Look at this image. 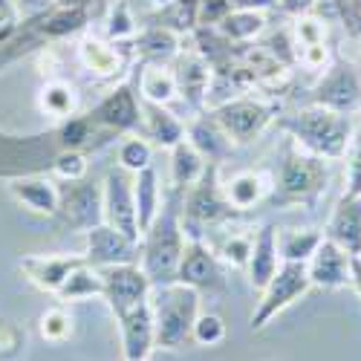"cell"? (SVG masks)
I'll return each instance as SVG.
<instances>
[{"instance_id":"cell-26","label":"cell","mask_w":361,"mask_h":361,"mask_svg":"<svg viewBox=\"0 0 361 361\" xmlns=\"http://www.w3.org/2000/svg\"><path fill=\"white\" fill-rule=\"evenodd\" d=\"M145 128V139H150L157 147H173L185 139V125L165 107V104H154V102H142V122Z\"/></svg>"},{"instance_id":"cell-36","label":"cell","mask_w":361,"mask_h":361,"mask_svg":"<svg viewBox=\"0 0 361 361\" xmlns=\"http://www.w3.org/2000/svg\"><path fill=\"white\" fill-rule=\"evenodd\" d=\"M96 136V122L90 118L87 113L84 116H70L61 122V128H58V145H61V150H81L84 145H90Z\"/></svg>"},{"instance_id":"cell-42","label":"cell","mask_w":361,"mask_h":361,"mask_svg":"<svg viewBox=\"0 0 361 361\" xmlns=\"http://www.w3.org/2000/svg\"><path fill=\"white\" fill-rule=\"evenodd\" d=\"M90 171V162L81 150H61L55 159H52V173L58 179H64V183H78L84 179Z\"/></svg>"},{"instance_id":"cell-47","label":"cell","mask_w":361,"mask_h":361,"mask_svg":"<svg viewBox=\"0 0 361 361\" xmlns=\"http://www.w3.org/2000/svg\"><path fill=\"white\" fill-rule=\"evenodd\" d=\"M20 9H18V0H0V41H6L12 32H15V26L20 20Z\"/></svg>"},{"instance_id":"cell-41","label":"cell","mask_w":361,"mask_h":361,"mask_svg":"<svg viewBox=\"0 0 361 361\" xmlns=\"http://www.w3.org/2000/svg\"><path fill=\"white\" fill-rule=\"evenodd\" d=\"M289 32H292V41H295V52L300 47H310V44H326V23L315 15H310V12L295 18Z\"/></svg>"},{"instance_id":"cell-46","label":"cell","mask_w":361,"mask_h":361,"mask_svg":"<svg viewBox=\"0 0 361 361\" xmlns=\"http://www.w3.org/2000/svg\"><path fill=\"white\" fill-rule=\"evenodd\" d=\"M234 9L231 0H200L197 4V26H217Z\"/></svg>"},{"instance_id":"cell-23","label":"cell","mask_w":361,"mask_h":361,"mask_svg":"<svg viewBox=\"0 0 361 361\" xmlns=\"http://www.w3.org/2000/svg\"><path fill=\"white\" fill-rule=\"evenodd\" d=\"M347 255H361V194H344L324 231Z\"/></svg>"},{"instance_id":"cell-50","label":"cell","mask_w":361,"mask_h":361,"mask_svg":"<svg viewBox=\"0 0 361 361\" xmlns=\"http://www.w3.org/2000/svg\"><path fill=\"white\" fill-rule=\"evenodd\" d=\"M350 286L361 295V255H350Z\"/></svg>"},{"instance_id":"cell-16","label":"cell","mask_w":361,"mask_h":361,"mask_svg":"<svg viewBox=\"0 0 361 361\" xmlns=\"http://www.w3.org/2000/svg\"><path fill=\"white\" fill-rule=\"evenodd\" d=\"M173 78H176V96L194 113H202L208 84H212V64L197 49H179V55L173 58Z\"/></svg>"},{"instance_id":"cell-27","label":"cell","mask_w":361,"mask_h":361,"mask_svg":"<svg viewBox=\"0 0 361 361\" xmlns=\"http://www.w3.org/2000/svg\"><path fill=\"white\" fill-rule=\"evenodd\" d=\"M133 200H136V220H139V234L150 228L162 208V191H159V173L154 165L142 168L133 173Z\"/></svg>"},{"instance_id":"cell-34","label":"cell","mask_w":361,"mask_h":361,"mask_svg":"<svg viewBox=\"0 0 361 361\" xmlns=\"http://www.w3.org/2000/svg\"><path fill=\"white\" fill-rule=\"evenodd\" d=\"M102 295H104L102 272L90 263H81L78 269H73L70 278L64 281V286L55 292V298L61 300V304H70V300H87V298H102Z\"/></svg>"},{"instance_id":"cell-31","label":"cell","mask_w":361,"mask_h":361,"mask_svg":"<svg viewBox=\"0 0 361 361\" xmlns=\"http://www.w3.org/2000/svg\"><path fill=\"white\" fill-rule=\"evenodd\" d=\"M266 23L263 9H231L214 29L231 44H255V38L266 32Z\"/></svg>"},{"instance_id":"cell-13","label":"cell","mask_w":361,"mask_h":361,"mask_svg":"<svg viewBox=\"0 0 361 361\" xmlns=\"http://www.w3.org/2000/svg\"><path fill=\"white\" fill-rule=\"evenodd\" d=\"M58 220L64 228L87 231L99 223H104V205H102V188L93 183H70L67 191H61V205H58Z\"/></svg>"},{"instance_id":"cell-24","label":"cell","mask_w":361,"mask_h":361,"mask_svg":"<svg viewBox=\"0 0 361 361\" xmlns=\"http://www.w3.org/2000/svg\"><path fill=\"white\" fill-rule=\"evenodd\" d=\"M272 185H275L272 176L263 171H237V173H231V179H220L223 197L240 214L252 212L266 197H272Z\"/></svg>"},{"instance_id":"cell-22","label":"cell","mask_w":361,"mask_h":361,"mask_svg":"<svg viewBox=\"0 0 361 361\" xmlns=\"http://www.w3.org/2000/svg\"><path fill=\"white\" fill-rule=\"evenodd\" d=\"M185 139L200 150L205 162H214V165H223L234 150V142L228 139V133L217 125V118L208 110L197 113L185 125Z\"/></svg>"},{"instance_id":"cell-1","label":"cell","mask_w":361,"mask_h":361,"mask_svg":"<svg viewBox=\"0 0 361 361\" xmlns=\"http://www.w3.org/2000/svg\"><path fill=\"white\" fill-rule=\"evenodd\" d=\"M139 266L147 275L150 286H162L176 281V269L183 260L188 237L183 231V191H173L162 200V208L157 220L150 223V228L139 240Z\"/></svg>"},{"instance_id":"cell-51","label":"cell","mask_w":361,"mask_h":361,"mask_svg":"<svg viewBox=\"0 0 361 361\" xmlns=\"http://www.w3.org/2000/svg\"><path fill=\"white\" fill-rule=\"evenodd\" d=\"M55 6H78V9H90V0H55Z\"/></svg>"},{"instance_id":"cell-21","label":"cell","mask_w":361,"mask_h":361,"mask_svg":"<svg viewBox=\"0 0 361 361\" xmlns=\"http://www.w3.org/2000/svg\"><path fill=\"white\" fill-rule=\"evenodd\" d=\"M183 44V35L173 32L171 26L162 23H147L130 41V52L139 58L142 64H171L179 55V47Z\"/></svg>"},{"instance_id":"cell-30","label":"cell","mask_w":361,"mask_h":361,"mask_svg":"<svg viewBox=\"0 0 361 361\" xmlns=\"http://www.w3.org/2000/svg\"><path fill=\"white\" fill-rule=\"evenodd\" d=\"M205 159H202V154L200 150L188 142V139H183L179 145H173L171 147V188L173 191H188L197 179L202 176V171H205Z\"/></svg>"},{"instance_id":"cell-49","label":"cell","mask_w":361,"mask_h":361,"mask_svg":"<svg viewBox=\"0 0 361 361\" xmlns=\"http://www.w3.org/2000/svg\"><path fill=\"white\" fill-rule=\"evenodd\" d=\"M347 191L344 194H361V147H358V154L353 157L350 162V173H347Z\"/></svg>"},{"instance_id":"cell-7","label":"cell","mask_w":361,"mask_h":361,"mask_svg":"<svg viewBox=\"0 0 361 361\" xmlns=\"http://www.w3.org/2000/svg\"><path fill=\"white\" fill-rule=\"evenodd\" d=\"M310 289H312V283H310V275H307V263L283 260L281 269L275 272V278L269 281L266 289L260 292V300H257V307L249 318L252 329L260 333L266 324H272L283 310H289L295 300H300Z\"/></svg>"},{"instance_id":"cell-5","label":"cell","mask_w":361,"mask_h":361,"mask_svg":"<svg viewBox=\"0 0 361 361\" xmlns=\"http://www.w3.org/2000/svg\"><path fill=\"white\" fill-rule=\"evenodd\" d=\"M326 159L298 147L292 139L286 145V154L281 162L278 176L272 179V197L281 205H312L326 188Z\"/></svg>"},{"instance_id":"cell-15","label":"cell","mask_w":361,"mask_h":361,"mask_svg":"<svg viewBox=\"0 0 361 361\" xmlns=\"http://www.w3.org/2000/svg\"><path fill=\"white\" fill-rule=\"evenodd\" d=\"M78 64L99 81H110V78H122L128 70V58L130 44H110L107 38H96V35H84L75 47Z\"/></svg>"},{"instance_id":"cell-32","label":"cell","mask_w":361,"mask_h":361,"mask_svg":"<svg viewBox=\"0 0 361 361\" xmlns=\"http://www.w3.org/2000/svg\"><path fill=\"white\" fill-rule=\"evenodd\" d=\"M139 96H142V102H154V104L168 107L176 99L173 67H168V64H142V70H139Z\"/></svg>"},{"instance_id":"cell-33","label":"cell","mask_w":361,"mask_h":361,"mask_svg":"<svg viewBox=\"0 0 361 361\" xmlns=\"http://www.w3.org/2000/svg\"><path fill=\"white\" fill-rule=\"evenodd\" d=\"M324 234L315 228H278V255L289 263H307L321 246Z\"/></svg>"},{"instance_id":"cell-18","label":"cell","mask_w":361,"mask_h":361,"mask_svg":"<svg viewBox=\"0 0 361 361\" xmlns=\"http://www.w3.org/2000/svg\"><path fill=\"white\" fill-rule=\"evenodd\" d=\"M81 263H87L84 255H26V257H20L18 269L32 286L55 295L64 286L73 269H78Z\"/></svg>"},{"instance_id":"cell-4","label":"cell","mask_w":361,"mask_h":361,"mask_svg":"<svg viewBox=\"0 0 361 361\" xmlns=\"http://www.w3.org/2000/svg\"><path fill=\"white\" fill-rule=\"evenodd\" d=\"M240 217L220 188V165L208 162L202 176L183 194V231L188 240H205L208 228H220Z\"/></svg>"},{"instance_id":"cell-25","label":"cell","mask_w":361,"mask_h":361,"mask_svg":"<svg viewBox=\"0 0 361 361\" xmlns=\"http://www.w3.org/2000/svg\"><path fill=\"white\" fill-rule=\"evenodd\" d=\"M6 188L23 208H29V212L44 214V217L58 214L61 191H58V185L52 183V179H47V176H20V179H12Z\"/></svg>"},{"instance_id":"cell-44","label":"cell","mask_w":361,"mask_h":361,"mask_svg":"<svg viewBox=\"0 0 361 361\" xmlns=\"http://www.w3.org/2000/svg\"><path fill=\"white\" fill-rule=\"evenodd\" d=\"M260 47H263L269 55H272L281 67H286V70H292V67L298 64V58H295V41H292L289 29H278V32L266 35V38L260 41Z\"/></svg>"},{"instance_id":"cell-37","label":"cell","mask_w":361,"mask_h":361,"mask_svg":"<svg viewBox=\"0 0 361 361\" xmlns=\"http://www.w3.org/2000/svg\"><path fill=\"white\" fill-rule=\"evenodd\" d=\"M136 32H139V23H136L130 6L128 4H113L110 12H107V20H104V38L110 44H130Z\"/></svg>"},{"instance_id":"cell-2","label":"cell","mask_w":361,"mask_h":361,"mask_svg":"<svg viewBox=\"0 0 361 361\" xmlns=\"http://www.w3.org/2000/svg\"><path fill=\"white\" fill-rule=\"evenodd\" d=\"M281 130L289 133V139L310 150L321 159H344L350 142H353V122L347 113H336L321 104L300 107L292 116H278Z\"/></svg>"},{"instance_id":"cell-6","label":"cell","mask_w":361,"mask_h":361,"mask_svg":"<svg viewBox=\"0 0 361 361\" xmlns=\"http://www.w3.org/2000/svg\"><path fill=\"white\" fill-rule=\"evenodd\" d=\"M208 113L217 118V125L228 133V139L234 145H252L255 139H260L278 122L281 104L260 102V99H252V96H237L226 104L212 107Z\"/></svg>"},{"instance_id":"cell-28","label":"cell","mask_w":361,"mask_h":361,"mask_svg":"<svg viewBox=\"0 0 361 361\" xmlns=\"http://www.w3.org/2000/svg\"><path fill=\"white\" fill-rule=\"evenodd\" d=\"M38 107L41 113H47L49 118H58V122H64V118L75 116L78 107H81V93L75 90V84L64 81V78H47V84L41 87L38 93Z\"/></svg>"},{"instance_id":"cell-17","label":"cell","mask_w":361,"mask_h":361,"mask_svg":"<svg viewBox=\"0 0 361 361\" xmlns=\"http://www.w3.org/2000/svg\"><path fill=\"white\" fill-rule=\"evenodd\" d=\"M118 336H122V353L125 361H147L157 350V333H154V312L150 300H142L125 315H118Z\"/></svg>"},{"instance_id":"cell-12","label":"cell","mask_w":361,"mask_h":361,"mask_svg":"<svg viewBox=\"0 0 361 361\" xmlns=\"http://www.w3.org/2000/svg\"><path fill=\"white\" fill-rule=\"evenodd\" d=\"M139 243L107 223H99L84 231V260L90 266H118V263H139Z\"/></svg>"},{"instance_id":"cell-48","label":"cell","mask_w":361,"mask_h":361,"mask_svg":"<svg viewBox=\"0 0 361 361\" xmlns=\"http://www.w3.org/2000/svg\"><path fill=\"white\" fill-rule=\"evenodd\" d=\"M315 4H318V0H275V6H278L283 15H289V18H300V15L312 12Z\"/></svg>"},{"instance_id":"cell-43","label":"cell","mask_w":361,"mask_h":361,"mask_svg":"<svg viewBox=\"0 0 361 361\" xmlns=\"http://www.w3.org/2000/svg\"><path fill=\"white\" fill-rule=\"evenodd\" d=\"M26 347V329L9 318H0V361H18Z\"/></svg>"},{"instance_id":"cell-20","label":"cell","mask_w":361,"mask_h":361,"mask_svg":"<svg viewBox=\"0 0 361 361\" xmlns=\"http://www.w3.org/2000/svg\"><path fill=\"white\" fill-rule=\"evenodd\" d=\"M281 255H278V226L275 223H263L255 231V243H252V255L246 263L249 272V283L255 292H263L266 283L275 278V272L281 269Z\"/></svg>"},{"instance_id":"cell-40","label":"cell","mask_w":361,"mask_h":361,"mask_svg":"<svg viewBox=\"0 0 361 361\" xmlns=\"http://www.w3.org/2000/svg\"><path fill=\"white\" fill-rule=\"evenodd\" d=\"M226 338V321L217 312H200L191 329V344L200 347H214Z\"/></svg>"},{"instance_id":"cell-10","label":"cell","mask_w":361,"mask_h":361,"mask_svg":"<svg viewBox=\"0 0 361 361\" xmlns=\"http://www.w3.org/2000/svg\"><path fill=\"white\" fill-rule=\"evenodd\" d=\"M102 283H104V300L110 312L118 318L136 304L147 300L150 295V281L142 272L139 263H118V266H102Z\"/></svg>"},{"instance_id":"cell-38","label":"cell","mask_w":361,"mask_h":361,"mask_svg":"<svg viewBox=\"0 0 361 361\" xmlns=\"http://www.w3.org/2000/svg\"><path fill=\"white\" fill-rule=\"evenodd\" d=\"M150 159H154V147L142 136H128L118 145V168H125L130 173H139L142 168H147Z\"/></svg>"},{"instance_id":"cell-45","label":"cell","mask_w":361,"mask_h":361,"mask_svg":"<svg viewBox=\"0 0 361 361\" xmlns=\"http://www.w3.org/2000/svg\"><path fill=\"white\" fill-rule=\"evenodd\" d=\"M298 64L304 70H312V73H324L329 64H333V55H329V47L326 44H310V47H300L295 52Z\"/></svg>"},{"instance_id":"cell-35","label":"cell","mask_w":361,"mask_h":361,"mask_svg":"<svg viewBox=\"0 0 361 361\" xmlns=\"http://www.w3.org/2000/svg\"><path fill=\"white\" fill-rule=\"evenodd\" d=\"M252 243H255V231H223V234H217L214 243H208V246H212V252L217 255L220 263L234 266V269H246Z\"/></svg>"},{"instance_id":"cell-14","label":"cell","mask_w":361,"mask_h":361,"mask_svg":"<svg viewBox=\"0 0 361 361\" xmlns=\"http://www.w3.org/2000/svg\"><path fill=\"white\" fill-rule=\"evenodd\" d=\"M87 116L96 122V128H104L110 133H130L142 122V104L133 87L128 81H118Z\"/></svg>"},{"instance_id":"cell-19","label":"cell","mask_w":361,"mask_h":361,"mask_svg":"<svg viewBox=\"0 0 361 361\" xmlns=\"http://www.w3.org/2000/svg\"><path fill=\"white\" fill-rule=\"evenodd\" d=\"M307 275L318 289H344L350 286V255L324 237L315 255L307 260Z\"/></svg>"},{"instance_id":"cell-9","label":"cell","mask_w":361,"mask_h":361,"mask_svg":"<svg viewBox=\"0 0 361 361\" xmlns=\"http://www.w3.org/2000/svg\"><path fill=\"white\" fill-rule=\"evenodd\" d=\"M312 104L329 107L336 113H355L361 110V78L350 61H333L324 73L321 81L312 87Z\"/></svg>"},{"instance_id":"cell-39","label":"cell","mask_w":361,"mask_h":361,"mask_svg":"<svg viewBox=\"0 0 361 361\" xmlns=\"http://www.w3.org/2000/svg\"><path fill=\"white\" fill-rule=\"evenodd\" d=\"M38 329H41V338L49 341V344H61L73 336V318L64 307H49L41 321H38Z\"/></svg>"},{"instance_id":"cell-8","label":"cell","mask_w":361,"mask_h":361,"mask_svg":"<svg viewBox=\"0 0 361 361\" xmlns=\"http://www.w3.org/2000/svg\"><path fill=\"white\" fill-rule=\"evenodd\" d=\"M102 205H104V223L139 243L142 234H139V220H136L133 173L130 171H125V168L107 171L104 188H102Z\"/></svg>"},{"instance_id":"cell-3","label":"cell","mask_w":361,"mask_h":361,"mask_svg":"<svg viewBox=\"0 0 361 361\" xmlns=\"http://www.w3.org/2000/svg\"><path fill=\"white\" fill-rule=\"evenodd\" d=\"M147 300H150V312H154L157 347H162V350L188 347L194 321L202 312L200 292L173 281V283H162V286H150Z\"/></svg>"},{"instance_id":"cell-29","label":"cell","mask_w":361,"mask_h":361,"mask_svg":"<svg viewBox=\"0 0 361 361\" xmlns=\"http://www.w3.org/2000/svg\"><path fill=\"white\" fill-rule=\"evenodd\" d=\"M90 23V9L78 6H52L38 18V32L47 41H64L70 35H78Z\"/></svg>"},{"instance_id":"cell-11","label":"cell","mask_w":361,"mask_h":361,"mask_svg":"<svg viewBox=\"0 0 361 361\" xmlns=\"http://www.w3.org/2000/svg\"><path fill=\"white\" fill-rule=\"evenodd\" d=\"M176 283H185V286L197 289L200 295L226 289L223 266L205 240H188L185 243L183 260H179V269H176Z\"/></svg>"},{"instance_id":"cell-52","label":"cell","mask_w":361,"mask_h":361,"mask_svg":"<svg viewBox=\"0 0 361 361\" xmlns=\"http://www.w3.org/2000/svg\"><path fill=\"white\" fill-rule=\"evenodd\" d=\"M358 67H361V49H358Z\"/></svg>"}]
</instances>
